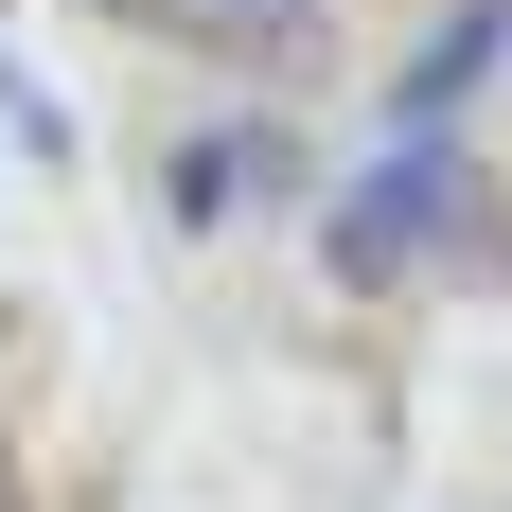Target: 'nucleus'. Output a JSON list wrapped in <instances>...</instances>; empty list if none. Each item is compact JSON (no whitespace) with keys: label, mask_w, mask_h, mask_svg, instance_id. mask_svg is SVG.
I'll use <instances>...</instances> for the list:
<instances>
[{"label":"nucleus","mask_w":512,"mask_h":512,"mask_svg":"<svg viewBox=\"0 0 512 512\" xmlns=\"http://www.w3.org/2000/svg\"><path fill=\"white\" fill-rule=\"evenodd\" d=\"M442 177H460V142H389V159L354 177V195L318 212V265H336L354 301H389V283L424 265V230H442Z\"/></svg>","instance_id":"nucleus-1"},{"label":"nucleus","mask_w":512,"mask_h":512,"mask_svg":"<svg viewBox=\"0 0 512 512\" xmlns=\"http://www.w3.org/2000/svg\"><path fill=\"white\" fill-rule=\"evenodd\" d=\"M495 53H512V0H442L407 36V71H389V142H460V106L495 89Z\"/></svg>","instance_id":"nucleus-2"},{"label":"nucleus","mask_w":512,"mask_h":512,"mask_svg":"<svg viewBox=\"0 0 512 512\" xmlns=\"http://www.w3.org/2000/svg\"><path fill=\"white\" fill-rule=\"evenodd\" d=\"M142 18H159L177 53H212V71H301L336 0H142Z\"/></svg>","instance_id":"nucleus-3"}]
</instances>
